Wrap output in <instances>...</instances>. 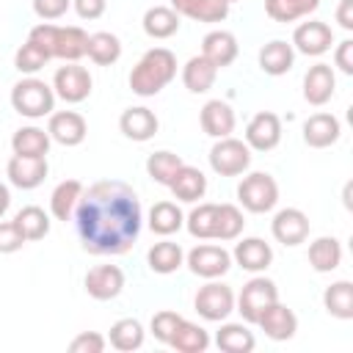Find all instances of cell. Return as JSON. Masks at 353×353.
I'll return each mask as SVG.
<instances>
[{
	"instance_id": "cell-6",
	"label": "cell",
	"mask_w": 353,
	"mask_h": 353,
	"mask_svg": "<svg viewBox=\"0 0 353 353\" xmlns=\"http://www.w3.org/2000/svg\"><path fill=\"white\" fill-rule=\"evenodd\" d=\"M207 157H210V168L218 176H240L251 165V149H248V143L240 141V138H232V135L218 138L212 143V149H210Z\"/></svg>"
},
{
	"instance_id": "cell-11",
	"label": "cell",
	"mask_w": 353,
	"mask_h": 353,
	"mask_svg": "<svg viewBox=\"0 0 353 353\" xmlns=\"http://www.w3.org/2000/svg\"><path fill=\"white\" fill-rule=\"evenodd\" d=\"M292 50L306 55V58H320L325 55L331 47H334V30L328 22H320V19H309V22H301L292 33Z\"/></svg>"
},
{
	"instance_id": "cell-18",
	"label": "cell",
	"mask_w": 353,
	"mask_h": 353,
	"mask_svg": "<svg viewBox=\"0 0 353 353\" xmlns=\"http://www.w3.org/2000/svg\"><path fill=\"white\" fill-rule=\"evenodd\" d=\"M119 130L124 138L135 141V143H143V141H152L160 130V119L154 116V110L143 108V105H135V108H127L121 116H119Z\"/></svg>"
},
{
	"instance_id": "cell-27",
	"label": "cell",
	"mask_w": 353,
	"mask_h": 353,
	"mask_svg": "<svg viewBox=\"0 0 353 353\" xmlns=\"http://www.w3.org/2000/svg\"><path fill=\"white\" fill-rule=\"evenodd\" d=\"M312 270L317 273H331L342 265V243L334 234H323L317 240L309 243V254H306Z\"/></svg>"
},
{
	"instance_id": "cell-17",
	"label": "cell",
	"mask_w": 353,
	"mask_h": 353,
	"mask_svg": "<svg viewBox=\"0 0 353 353\" xmlns=\"http://www.w3.org/2000/svg\"><path fill=\"white\" fill-rule=\"evenodd\" d=\"M83 287L94 301H113L124 290V270L119 265H97L85 273Z\"/></svg>"
},
{
	"instance_id": "cell-24",
	"label": "cell",
	"mask_w": 353,
	"mask_h": 353,
	"mask_svg": "<svg viewBox=\"0 0 353 353\" xmlns=\"http://www.w3.org/2000/svg\"><path fill=\"white\" fill-rule=\"evenodd\" d=\"M168 190L174 193V199H179V201H185V204H196V201L204 199V193H207V176H204L196 165L182 163L179 171L174 174V179H171Z\"/></svg>"
},
{
	"instance_id": "cell-26",
	"label": "cell",
	"mask_w": 353,
	"mask_h": 353,
	"mask_svg": "<svg viewBox=\"0 0 353 353\" xmlns=\"http://www.w3.org/2000/svg\"><path fill=\"white\" fill-rule=\"evenodd\" d=\"M171 8L193 22H223L229 17L226 0H171Z\"/></svg>"
},
{
	"instance_id": "cell-35",
	"label": "cell",
	"mask_w": 353,
	"mask_h": 353,
	"mask_svg": "<svg viewBox=\"0 0 353 353\" xmlns=\"http://www.w3.org/2000/svg\"><path fill=\"white\" fill-rule=\"evenodd\" d=\"M323 306L336 320H353V281L339 279L323 290Z\"/></svg>"
},
{
	"instance_id": "cell-30",
	"label": "cell",
	"mask_w": 353,
	"mask_h": 353,
	"mask_svg": "<svg viewBox=\"0 0 353 353\" xmlns=\"http://www.w3.org/2000/svg\"><path fill=\"white\" fill-rule=\"evenodd\" d=\"M146 265L152 273H160V276L176 273L185 265V251L174 240H160L146 251Z\"/></svg>"
},
{
	"instance_id": "cell-16",
	"label": "cell",
	"mask_w": 353,
	"mask_h": 353,
	"mask_svg": "<svg viewBox=\"0 0 353 353\" xmlns=\"http://www.w3.org/2000/svg\"><path fill=\"white\" fill-rule=\"evenodd\" d=\"M47 171H50L47 157H19V154H11L8 163H6V176L19 190L39 188L47 179Z\"/></svg>"
},
{
	"instance_id": "cell-41",
	"label": "cell",
	"mask_w": 353,
	"mask_h": 353,
	"mask_svg": "<svg viewBox=\"0 0 353 353\" xmlns=\"http://www.w3.org/2000/svg\"><path fill=\"white\" fill-rule=\"evenodd\" d=\"M245 229V218H243V210L237 204H218V212H215V234L212 240H221V243H229V240H237Z\"/></svg>"
},
{
	"instance_id": "cell-25",
	"label": "cell",
	"mask_w": 353,
	"mask_h": 353,
	"mask_svg": "<svg viewBox=\"0 0 353 353\" xmlns=\"http://www.w3.org/2000/svg\"><path fill=\"white\" fill-rule=\"evenodd\" d=\"M256 58H259V69H262L265 74L281 77V74H287V72L292 69V63H295V50H292L290 41L273 39V41H268V44L259 50Z\"/></svg>"
},
{
	"instance_id": "cell-47",
	"label": "cell",
	"mask_w": 353,
	"mask_h": 353,
	"mask_svg": "<svg viewBox=\"0 0 353 353\" xmlns=\"http://www.w3.org/2000/svg\"><path fill=\"white\" fill-rule=\"evenodd\" d=\"M28 240L17 229L14 221H0V254H17Z\"/></svg>"
},
{
	"instance_id": "cell-23",
	"label": "cell",
	"mask_w": 353,
	"mask_h": 353,
	"mask_svg": "<svg viewBox=\"0 0 353 353\" xmlns=\"http://www.w3.org/2000/svg\"><path fill=\"white\" fill-rule=\"evenodd\" d=\"M199 121H201V130L210 135V138H226V135H232L234 132V110H232V105L229 102H223V99H210V102H204V108H201V113H199Z\"/></svg>"
},
{
	"instance_id": "cell-19",
	"label": "cell",
	"mask_w": 353,
	"mask_h": 353,
	"mask_svg": "<svg viewBox=\"0 0 353 353\" xmlns=\"http://www.w3.org/2000/svg\"><path fill=\"white\" fill-rule=\"evenodd\" d=\"M336 91V74L334 66L328 63H314L309 66V72L303 74V99L314 108H323L325 102H331Z\"/></svg>"
},
{
	"instance_id": "cell-45",
	"label": "cell",
	"mask_w": 353,
	"mask_h": 353,
	"mask_svg": "<svg viewBox=\"0 0 353 353\" xmlns=\"http://www.w3.org/2000/svg\"><path fill=\"white\" fill-rule=\"evenodd\" d=\"M179 320H182V314H176V312H171V309L154 312V314H152V323H149V331H152V336H154L157 342L168 345V339H171V334L176 331Z\"/></svg>"
},
{
	"instance_id": "cell-13",
	"label": "cell",
	"mask_w": 353,
	"mask_h": 353,
	"mask_svg": "<svg viewBox=\"0 0 353 353\" xmlns=\"http://www.w3.org/2000/svg\"><path fill=\"white\" fill-rule=\"evenodd\" d=\"M270 232H273V240L281 245H290V248L301 245L309 237V215L298 207H284L273 215Z\"/></svg>"
},
{
	"instance_id": "cell-42",
	"label": "cell",
	"mask_w": 353,
	"mask_h": 353,
	"mask_svg": "<svg viewBox=\"0 0 353 353\" xmlns=\"http://www.w3.org/2000/svg\"><path fill=\"white\" fill-rule=\"evenodd\" d=\"M179 165H182V157L176 152H168V149L152 152L146 157V174H149V179H154L157 185H165V188L171 185V179L179 171Z\"/></svg>"
},
{
	"instance_id": "cell-51",
	"label": "cell",
	"mask_w": 353,
	"mask_h": 353,
	"mask_svg": "<svg viewBox=\"0 0 353 353\" xmlns=\"http://www.w3.org/2000/svg\"><path fill=\"white\" fill-rule=\"evenodd\" d=\"M336 22L342 30H353V0H339L336 6Z\"/></svg>"
},
{
	"instance_id": "cell-10",
	"label": "cell",
	"mask_w": 353,
	"mask_h": 353,
	"mask_svg": "<svg viewBox=\"0 0 353 353\" xmlns=\"http://www.w3.org/2000/svg\"><path fill=\"white\" fill-rule=\"evenodd\" d=\"M185 265L199 279H221L232 268V254L223 245L201 243V245H196V248H190L185 254Z\"/></svg>"
},
{
	"instance_id": "cell-21",
	"label": "cell",
	"mask_w": 353,
	"mask_h": 353,
	"mask_svg": "<svg viewBox=\"0 0 353 353\" xmlns=\"http://www.w3.org/2000/svg\"><path fill=\"white\" fill-rule=\"evenodd\" d=\"M232 262L248 273H265L273 262V248L262 237H243L240 243H234Z\"/></svg>"
},
{
	"instance_id": "cell-9",
	"label": "cell",
	"mask_w": 353,
	"mask_h": 353,
	"mask_svg": "<svg viewBox=\"0 0 353 353\" xmlns=\"http://www.w3.org/2000/svg\"><path fill=\"white\" fill-rule=\"evenodd\" d=\"M91 85H94V80H91L88 69L80 66L77 61L61 66V69L55 72V77H52V91H55V97L63 99L66 105H80V102H85V99L91 97Z\"/></svg>"
},
{
	"instance_id": "cell-33",
	"label": "cell",
	"mask_w": 353,
	"mask_h": 353,
	"mask_svg": "<svg viewBox=\"0 0 353 353\" xmlns=\"http://www.w3.org/2000/svg\"><path fill=\"white\" fill-rule=\"evenodd\" d=\"M215 77H218V69H215L201 52L193 55V58H188L185 66H182V85H185L190 94H207V91L212 88Z\"/></svg>"
},
{
	"instance_id": "cell-8",
	"label": "cell",
	"mask_w": 353,
	"mask_h": 353,
	"mask_svg": "<svg viewBox=\"0 0 353 353\" xmlns=\"http://www.w3.org/2000/svg\"><path fill=\"white\" fill-rule=\"evenodd\" d=\"M193 306L207 323H221L234 312V290L218 279H207V284L199 287Z\"/></svg>"
},
{
	"instance_id": "cell-32",
	"label": "cell",
	"mask_w": 353,
	"mask_h": 353,
	"mask_svg": "<svg viewBox=\"0 0 353 353\" xmlns=\"http://www.w3.org/2000/svg\"><path fill=\"white\" fill-rule=\"evenodd\" d=\"M141 25H143V33L149 39L163 41V39H171L179 30V14L171 6H152V8H146Z\"/></svg>"
},
{
	"instance_id": "cell-36",
	"label": "cell",
	"mask_w": 353,
	"mask_h": 353,
	"mask_svg": "<svg viewBox=\"0 0 353 353\" xmlns=\"http://www.w3.org/2000/svg\"><path fill=\"white\" fill-rule=\"evenodd\" d=\"M143 339H146V331H143L141 320H135V317H121L108 331L110 347H116L121 353H132V350L143 347Z\"/></svg>"
},
{
	"instance_id": "cell-14",
	"label": "cell",
	"mask_w": 353,
	"mask_h": 353,
	"mask_svg": "<svg viewBox=\"0 0 353 353\" xmlns=\"http://www.w3.org/2000/svg\"><path fill=\"white\" fill-rule=\"evenodd\" d=\"M254 325H259V331H265L268 339H273V342H287V339H292L295 331H298V317H295V312H292L290 306H284L281 301H273L270 306L262 309V314L256 317Z\"/></svg>"
},
{
	"instance_id": "cell-2",
	"label": "cell",
	"mask_w": 353,
	"mask_h": 353,
	"mask_svg": "<svg viewBox=\"0 0 353 353\" xmlns=\"http://www.w3.org/2000/svg\"><path fill=\"white\" fill-rule=\"evenodd\" d=\"M174 77H176V55L168 47H152L132 66V72H130V91L138 94V97H154Z\"/></svg>"
},
{
	"instance_id": "cell-15",
	"label": "cell",
	"mask_w": 353,
	"mask_h": 353,
	"mask_svg": "<svg viewBox=\"0 0 353 353\" xmlns=\"http://www.w3.org/2000/svg\"><path fill=\"white\" fill-rule=\"evenodd\" d=\"M47 132L61 146H80L88 135V124L77 110H52L47 121Z\"/></svg>"
},
{
	"instance_id": "cell-40",
	"label": "cell",
	"mask_w": 353,
	"mask_h": 353,
	"mask_svg": "<svg viewBox=\"0 0 353 353\" xmlns=\"http://www.w3.org/2000/svg\"><path fill=\"white\" fill-rule=\"evenodd\" d=\"M320 8V0H265V14L273 22H295Z\"/></svg>"
},
{
	"instance_id": "cell-43",
	"label": "cell",
	"mask_w": 353,
	"mask_h": 353,
	"mask_svg": "<svg viewBox=\"0 0 353 353\" xmlns=\"http://www.w3.org/2000/svg\"><path fill=\"white\" fill-rule=\"evenodd\" d=\"M215 212H218V204H212V201L196 204L185 215V226H188L190 237H196V240H212V234H215Z\"/></svg>"
},
{
	"instance_id": "cell-29",
	"label": "cell",
	"mask_w": 353,
	"mask_h": 353,
	"mask_svg": "<svg viewBox=\"0 0 353 353\" xmlns=\"http://www.w3.org/2000/svg\"><path fill=\"white\" fill-rule=\"evenodd\" d=\"M83 196V182L80 179H63L55 185L52 196H50V215L55 221H72L74 218V210H77V201Z\"/></svg>"
},
{
	"instance_id": "cell-46",
	"label": "cell",
	"mask_w": 353,
	"mask_h": 353,
	"mask_svg": "<svg viewBox=\"0 0 353 353\" xmlns=\"http://www.w3.org/2000/svg\"><path fill=\"white\" fill-rule=\"evenodd\" d=\"M108 347V339L97 331H80L72 342H69V350L72 353H102Z\"/></svg>"
},
{
	"instance_id": "cell-3",
	"label": "cell",
	"mask_w": 353,
	"mask_h": 353,
	"mask_svg": "<svg viewBox=\"0 0 353 353\" xmlns=\"http://www.w3.org/2000/svg\"><path fill=\"white\" fill-rule=\"evenodd\" d=\"M28 39L36 41L50 55V61L58 58V61H66V63L80 61L85 55V44H88V33L83 28H77V25H52V22L33 25Z\"/></svg>"
},
{
	"instance_id": "cell-1",
	"label": "cell",
	"mask_w": 353,
	"mask_h": 353,
	"mask_svg": "<svg viewBox=\"0 0 353 353\" xmlns=\"http://www.w3.org/2000/svg\"><path fill=\"white\" fill-rule=\"evenodd\" d=\"M143 226L138 193L121 179H99L83 188L74 210L80 245L94 256L127 254Z\"/></svg>"
},
{
	"instance_id": "cell-49",
	"label": "cell",
	"mask_w": 353,
	"mask_h": 353,
	"mask_svg": "<svg viewBox=\"0 0 353 353\" xmlns=\"http://www.w3.org/2000/svg\"><path fill=\"white\" fill-rule=\"evenodd\" d=\"M334 66L342 74H353V39H342L334 50Z\"/></svg>"
},
{
	"instance_id": "cell-4",
	"label": "cell",
	"mask_w": 353,
	"mask_h": 353,
	"mask_svg": "<svg viewBox=\"0 0 353 353\" xmlns=\"http://www.w3.org/2000/svg\"><path fill=\"white\" fill-rule=\"evenodd\" d=\"M11 108L25 119H44L55 110V91L44 80L28 74L11 88Z\"/></svg>"
},
{
	"instance_id": "cell-37",
	"label": "cell",
	"mask_w": 353,
	"mask_h": 353,
	"mask_svg": "<svg viewBox=\"0 0 353 353\" xmlns=\"http://www.w3.org/2000/svg\"><path fill=\"white\" fill-rule=\"evenodd\" d=\"M168 347H174L176 353H204L210 347V334L199 323H190L182 317L176 331L168 339Z\"/></svg>"
},
{
	"instance_id": "cell-7",
	"label": "cell",
	"mask_w": 353,
	"mask_h": 353,
	"mask_svg": "<svg viewBox=\"0 0 353 353\" xmlns=\"http://www.w3.org/2000/svg\"><path fill=\"white\" fill-rule=\"evenodd\" d=\"M273 301H279V287L273 279H265V276H254L243 284L240 295H234V312H240L243 323H256V317L262 314L265 306H270Z\"/></svg>"
},
{
	"instance_id": "cell-53",
	"label": "cell",
	"mask_w": 353,
	"mask_h": 353,
	"mask_svg": "<svg viewBox=\"0 0 353 353\" xmlns=\"http://www.w3.org/2000/svg\"><path fill=\"white\" fill-rule=\"evenodd\" d=\"M226 3H229V6H232V3H234V0H226Z\"/></svg>"
},
{
	"instance_id": "cell-48",
	"label": "cell",
	"mask_w": 353,
	"mask_h": 353,
	"mask_svg": "<svg viewBox=\"0 0 353 353\" xmlns=\"http://www.w3.org/2000/svg\"><path fill=\"white\" fill-rule=\"evenodd\" d=\"M72 8V0H33V14L44 22L61 19Z\"/></svg>"
},
{
	"instance_id": "cell-52",
	"label": "cell",
	"mask_w": 353,
	"mask_h": 353,
	"mask_svg": "<svg viewBox=\"0 0 353 353\" xmlns=\"http://www.w3.org/2000/svg\"><path fill=\"white\" fill-rule=\"evenodd\" d=\"M8 207H11V190H8V185L0 182V218L8 212Z\"/></svg>"
},
{
	"instance_id": "cell-31",
	"label": "cell",
	"mask_w": 353,
	"mask_h": 353,
	"mask_svg": "<svg viewBox=\"0 0 353 353\" xmlns=\"http://www.w3.org/2000/svg\"><path fill=\"white\" fill-rule=\"evenodd\" d=\"M215 345L223 353H251L256 347V336L245 323H226L221 320V328L215 334Z\"/></svg>"
},
{
	"instance_id": "cell-39",
	"label": "cell",
	"mask_w": 353,
	"mask_h": 353,
	"mask_svg": "<svg viewBox=\"0 0 353 353\" xmlns=\"http://www.w3.org/2000/svg\"><path fill=\"white\" fill-rule=\"evenodd\" d=\"M14 223H17V229L22 232V237H25L28 243L44 240V237L50 234V215H47L41 207H36V204L22 207V210L14 215Z\"/></svg>"
},
{
	"instance_id": "cell-5",
	"label": "cell",
	"mask_w": 353,
	"mask_h": 353,
	"mask_svg": "<svg viewBox=\"0 0 353 353\" xmlns=\"http://www.w3.org/2000/svg\"><path fill=\"white\" fill-rule=\"evenodd\" d=\"M237 201L254 215H265L279 204V185L268 171H251L237 185Z\"/></svg>"
},
{
	"instance_id": "cell-28",
	"label": "cell",
	"mask_w": 353,
	"mask_h": 353,
	"mask_svg": "<svg viewBox=\"0 0 353 353\" xmlns=\"http://www.w3.org/2000/svg\"><path fill=\"white\" fill-rule=\"evenodd\" d=\"M50 132L36 127V124H28V127H19L14 135H11V149L14 154L19 157H47L50 152Z\"/></svg>"
},
{
	"instance_id": "cell-34",
	"label": "cell",
	"mask_w": 353,
	"mask_h": 353,
	"mask_svg": "<svg viewBox=\"0 0 353 353\" xmlns=\"http://www.w3.org/2000/svg\"><path fill=\"white\" fill-rule=\"evenodd\" d=\"M85 55L97 66H113L121 58V39L110 30H97V33L88 36Z\"/></svg>"
},
{
	"instance_id": "cell-20",
	"label": "cell",
	"mask_w": 353,
	"mask_h": 353,
	"mask_svg": "<svg viewBox=\"0 0 353 353\" xmlns=\"http://www.w3.org/2000/svg\"><path fill=\"white\" fill-rule=\"evenodd\" d=\"M339 135H342V124L334 113L320 110L303 121V143L312 149H328L339 141Z\"/></svg>"
},
{
	"instance_id": "cell-12",
	"label": "cell",
	"mask_w": 353,
	"mask_h": 353,
	"mask_svg": "<svg viewBox=\"0 0 353 353\" xmlns=\"http://www.w3.org/2000/svg\"><path fill=\"white\" fill-rule=\"evenodd\" d=\"M251 152H273L281 143V119L273 110H259L245 124V138Z\"/></svg>"
},
{
	"instance_id": "cell-44",
	"label": "cell",
	"mask_w": 353,
	"mask_h": 353,
	"mask_svg": "<svg viewBox=\"0 0 353 353\" xmlns=\"http://www.w3.org/2000/svg\"><path fill=\"white\" fill-rule=\"evenodd\" d=\"M47 63H50V55H47L36 41H30V39H25V44H19L17 52H14V66H17V72H22V74H36V72L44 69Z\"/></svg>"
},
{
	"instance_id": "cell-50",
	"label": "cell",
	"mask_w": 353,
	"mask_h": 353,
	"mask_svg": "<svg viewBox=\"0 0 353 353\" xmlns=\"http://www.w3.org/2000/svg\"><path fill=\"white\" fill-rule=\"evenodd\" d=\"M72 8L77 11L80 19H99L108 8V0H72Z\"/></svg>"
},
{
	"instance_id": "cell-38",
	"label": "cell",
	"mask_w": 353,
	"mask_h": 353,
	"mask_svg": "<svg viewBox=\"0 0 353 353\" xmlns=\"http://www.w3.org/2000/svg\"><path fill=\"white\" fill-rule=\"evenodd\" d=\"M185 226V215L174 201H157L149 210V229L160 237H171Z\"/></svg>"
},
{
	"instance_id": "cell-22",
	"label": "cell",
	"mask_w": 353,
	"mask_h": 353,
	"mask_svg": "<svg viewBox=\"0 0 353 353\" xmlns=\"http://www.w3.org/2000/svg\"><path fill=\"white\" fill-rule=\"evenodd\" d=\"M240 47H237V39L234 33L229 30H210L204 39H201V55L215 66V69H226L234 63Z\"/></svg>"
}]
</instances>
